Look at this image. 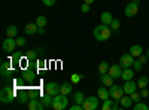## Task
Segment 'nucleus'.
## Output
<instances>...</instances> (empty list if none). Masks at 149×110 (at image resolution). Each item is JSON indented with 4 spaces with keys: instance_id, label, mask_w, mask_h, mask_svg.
<instances>
[{
    "instance_id": "nucleus-1",
    "label": "nucleus",
    "mask_w": 149,
    "mask_h": 110,
    "mask_svg": "<svg viewBox=\"0 0 149 110\" xmlns=\"http://www.w3.org/2000/svg\"><path fill=\"white\" fill-rule=\"evenodd\" d=\"M112 34V28L109 26H106V24H102V26H97L94 28V37L98 40V42H104L110 37Z\"/></svg>"
},
{
    "instance_id": "nucleus-2",
    "label": "nucleus",
    "mask_w": 149,
    "mask_h": 110,
    "mask_svg": "<svg viewBox=\"0 0 149 110\" xmlns=\"http://www.w3.org/2000/svg\"><path fill=\"white\" fill-rule=\"evenodd\" d=\"M67 106H69V98H67V95L58 94V95L54 97L52 109H55V110H64V109H67Z\"/></svg>"
},
{
    "instance_id": "nucleus-3",
    "label": "nucleus",
    "mask_w": 149,
    "mask_h": 110,
    "mask_svg": "<svg viewBox=\"0 0 149 110\" xmlns=\"http://www.w3.org/2000/svg\"><path fill=\"white\" fill-rule=\"evenodd\" d=\"M15 98V89L10 88V86H5L2 91H0V100L3 103H10L14 101Z\"/></svg>"
},
{
    "instance_id": "nucleus-4",
    "label": "nucleus",
    "mask_w": 149,
    "mask_h": 110,
    "mask_svg": "<svg viewBox=\"0 0 149 110\" xmlns=\"http://www.w3.org/2000/svg\"><path fill=\"white\" fill-rule=\"evenodd\" d=\"M109 94H110V98H113L116 101H119L122 97H124V86H119V85H112V86H109Z\"/></svg>"
},
{
    "instance_id": "nucleus-5",
    "label": "nucleus",
    "mask_w": 149,
    "mask_h": 110,
    "mask_svg": "<svg viewBox=\"0 0 149 110\" xmlns=\"http://www.w3.org/2000/svg\"><path fill=\"white\" fill-rule=\"evenodd\" d=\"M98 97H88V98H85L84 101V110H95L98 107Z\"/></svg>"
},
{
    "instance_id": "nucleus-6",
    "label": "nucleus",
    "mask_w": 149,
    "mask_h": 110,
    "mask_svg": "<svg viewBox=\"0 0 149 110\" xmlns=\"http://www.w3.org/2000/svg\"><path fill=\"white\" fill-rule=\"evenodd\" d=\"M45 92L55 97V95L61 94V85H58V83H55V82H49V83L45 85Z\"/></svg>"
},
{
    "instance_id": "nucleus-7",
    "label": "nucleus",
    "mask_w": 149,
    "mask_h": 110,
    "mask_svg": "<svg viewBox=\"0 0 149 110\" xmlns=\"http://www.w3.org/2000/svg\"><path fill=\"white\" fill-rule=\"evenodd\" d=\"M133 63H134V57L131 54H124L121 55L119 58V66L122 68H127V67H133Z\"/></svg>"
},
{
    "instance_id": "nucleus-8",
    "label": "nucleus",
    "mask_w": 149,
    "mask_h": 110,
    "mask_svg": "<svg viewBox=\"0 0 149 110\" xmlns=\"http://www.w3.org/2000/svg\"><path fill=\"white\" fill-rule=\"evenodd\" d=\"M15 46H17V39H14V37H8L2 43V48H3L5 52H14Z\"/></svg>"
},
{
    "instance_id": "nucleus-9",
    "label": "nucleus",
    "mask_w": 149,
    "mask_h": 110,
    "mask_svg": "<svg viewBox=\"0 0 149 110\" xmlns=\"http://www.w3.org/2000/svg\"><path fill=\"white\" fill-rule=\"evenodd\" d=\"M137 12H139V3H134V2L128 3L125 6V9H124V14H125L127 17H134Z\"/></svg>"
},
{
    "instance_id": "nucleus-10",
    "label": "nucleus",
    "mask_w": 149,
    "mask_h": 110,
    "mask_svg": "<svg viewBox=\"0 0 149 110\" xmlns=\"http://www.w3.org/2000/svg\"><path fill=\"white\" fill-rule=\"evenodd\" d=\"M109 75L113 77V79H119L121 77V75H122V67L119 66V64H112L110 67H109Z\"/></svg>"
},
{
    "instance_id": "nucleus-11",
    "label": "nucleus",
    "mask_w": 149,
    "mask_h": 110,
    "mask_svg": "<svg viewBox=\"0 0 149 110\" xmlns=\"http://www.w3.org/2000/svg\"><path fill=\"white\" fill-rule=\"evenodd\" d=\"M102 109H103V110H118V109H119V107H118V101L113 100V98H112V100L107 98V100L103 101Z\"/></svg>"
},
{
    "instance_id": "nucleus-12",
    "label": "nucleus",
    "mask_w": 149,
    "mask_h": 110,
    "mask_svg": "<svg viewBox=\"0 0 149 110\" xmlns=\"http://www.w3.org/2000/svg\"><path fill=\"white\" fill-rule=\"evenodd\" d=\"M2 75L5 76V77H8L10 73H12V70H14V67H12V61L9 59V61H5V63H2Z\"/></svg>"
},
{
    "instance_id": "nucleus-13",
    "label": "nucleus",
    "mask_w": 149,
    "mask_h": 110,
    "mask_svg": "<svg viewBox=\"0 0 149 110\" xmlns=\"http://www.w3.org/2000/svg\"><path fill=\"white\" fill-rule=\"evenodd\" d=\"M29 109H30V110H43L45 106H43V103H42L40 100L31 98V100L29 101Z\"/></svg>"
},
{
    "instance_id": "nucleus-14",
    "label": "nucleus",
    "mask_w": 149,
    "mask_h": 110,
    "mask_svg": "<svg viewBox=\"0 0 149 110\" xmlns=\"http://www.w3.org/2000/svg\"><path fill=\"white\" fill-rule=\"evenodd\" d=\"M136 88H137V83L136 82H133V80H127L125 83H124V92L125 94H133L134 91H136Z\"/></svg>"
},
{
    "instance_id": "nucleus-15",
    "label": "nucleus",
    "mask_w": 149,
    "mask_h": 110,
    "mask_svg": "<svg viewBox=\"0 0 149 110\" xmlns=\"http://www.w3.org/2000/svg\"><path fill=\"white\" fill-rule=\"evenodd\" d=\"M40 101L43 103L45 109L52 107V103H54V95H51V94H46V92H45V95H43L42 98H40Z\"/></svg>"
},
{
    "instance_id": "nucleus-16",
    "label": "nucleus",
    "mask_w": 149,
    "mask_h": 110,
    "mask_svg": "<svg viewBox=\"0 0 149 110\" xmlns=\"http://www.w3.org/2000/svg\"><path fill=\"white\" fill-rule=\"evenodd\" d=\"M133 76H134V68H131V67H127V68H122V75H121V79H124V80H131L133 79Z\"/></svg>"
},
{
    "instance_id": "nucleus-17",
    "label": "nucleus",
    "mask_w": 149,
    "mask_h": 110,
    "mask_svg": "<svg viewBox=\"0 0 149 110\" xmlns=\"http://www.w3.org/2000/svg\"><path fill=\"white\" fill-rule=\"evenodd\" d=\"M130 54H131L134 58H139V57L143 54V48H142L140 45H133V46L130 48Z\"/></svg>"
},
{
    "instance_id": "nucleus-18",
    "label": "nucleus",
    "mask_w": 149,
    "mask_h": 110,
    "mask_svg": "<svg viewBox=\"0 0 149 110\" xmlns=\"http://www.w3.org/2000/svg\"><path fill=\"white\" fill-rule=\"evenodd\" d=\"M97 97H98V98H100V100H107V98H110V94H109V91L104 88V85H103V86L102 88H98L97 89Z\"/></svg>"
},
{
    "instance_id": "nucleus-19",
    "label": "nucleus",
    "mask_w": 149,
    "mask_h": 110,
    "mask_svg": "<svg viewBox=\"0 0 149 110\" xmlns=\"http://www.w3.org/2000/svg\"><path fill=\"white\" fill-rule=\"evenodd\" d=\"M119 103H121V106H122L124 109H130V107L133 106V103H134V101L131 100V97L127 94V95H124L122 98L119 100Z\"/></svg>"
},
{
    "instance_id": "nucleus-20",
    "label": "nucleus",
    "mask_w": 149,
    "mask_h": 110,
    "mask_svg": "<svg viewBox=\"0 0 149 110\" xmlns=\"http://www.w3.org/2000/svg\"><path fill=\"white\" fill-rule=\"evenodd\" d=\"M100 80H102V83L104 85V86H112V85H113V77H112L109 73H104V75H102V76H100Z\"/></svg>"
},
{
    "instance_id": "nucleus-21",
    "label": "nucleus",
    "mask_w": 149,
    "mask_h": 110,
    "mask_svg": "<svg viewBox=\"0 0 149 110\" xmlns=\"http://www.w3.org/2000/svg\"><path fill=\"white\" fill-rule=\"evenodd\" d=\"M100 19H102V24H106V26H110V22L113 21V17H112V14H110V12H103V14H102V17H100Z\"/></svg>"
},
{
    "instance_id": "nucleus-22",
    "label": "nucleus",
    "mask_w": 149,
    "mask_h": 110,
    "mask_svg": "<svg viewBox=\"0 0 149 110\" xmlns=\"http://www.w3.org/2000/svg\"><path fill=\"white\" fill-rule=\"evenodd\" d=\"M37 30H39V26L34 22V24H27L26 27H24V31H26V34H34L37 33Z\"/></svg>"
},
{
    "instance_id": "nucleus-23",
    "label": "nucleus",
    "mask_w": 149,
    "mask_h": 110,
    "mask_svg": "<svg viewBox=\"0 0 149 110\" xmlns=\"http://www.w3.org/2000/svg\"><path fill=\"white\" fill-rule=\"evenodd\" d=\"M6 34H8V37H17V34H18V28L15 27V26H9L8 28H6Z\"/></svg>"
},
{
    "instance_id": "nucleus-24",
    "label": "nucleus",
    "mask_w": 149,
    "mask_h": 110,
    "mask_svg": "<svg viewBox=\"0 0 149 110\" xmlns=\"http://www.w3.org/2000/svg\"><path fill=\"white\" fill-rule=\"evenodd\" d=\"M34 77H36V71H33V70H26L24 71V79H26L27 82H33Z\"/></svg>"
},
{
    "instance_id": "nucleus-25",
    "label": "nucleus",
    "mask_w": 149,
    "mask_h": 110,
    "mask_svg": "<svg viewBox=\"0 0 149 110\" xmlns=\"http://www.w3.org/2000/svg\"><path fill=\"white\" fill-rule=\"evenodd\" d=\"M73 100H74V103H78V104H82L84 106V101H85V97H84V94L82 92H74V95H73Z\"/></svg>"
},
{
    "instance_id": "nucleus-26",
    "label": "nucleus",
    "mask_w": 149,
    "mask_h": 110,
    "mask_svg": "<svg viewBox=\"0 0 149 110\" xmlns=\"http://www.w3.org/2000/svg\"><path fill=\"white\" fill-rule=\"evenodd\" d=\"M148 83H149V79L146 76H140L139 80H137V86L142 89V88H146L148 86Z\"/></svg>"
},
{
    "instance_id": "nucleus-27",
    "label": "nucleus",
    "mask_w": 149,
    "mask_h": 110,
    "mask_svg": "<svg viewBox=\"0 0 149 110\" xmlns=\"http://www.w3.org/2000/svg\"><path fill=\"white\" fill-rule=\"evenodd\" d=\"M109 64L106 63V61H103V63H100L98 64V71H100V75H104V73H107L109 71Z\"/></svg>"
},
{
    "instance_id": "nucleus-28",
    "label": "nucleus",
    "mask_w": 149,
    "mask_h": 110,
    "mask_svg": "<svg viewBox=\"0 0 149 110\" xmlns=\"http://www.w3.org/2000/svg\"><path fill=\"white\" fill-rule=\"evenodd\" d=\"M70 92H72V85L70 83H63V85H61V94L69 95Z\"/></svg>"
},
{
    "instance_id": "nucleus-29",
    "label": "nucleus",
    "mask_w": 149,
    "mask_h": 110,
    "mask_svg": "<svg viewBox=\"0 0 149 110\" xmlns=\"http://www.w3.org/2000/svg\"><path fill=\"white\" fill-rule=\"evenodd\" d=\"M46 22H48V19H46L43 15L37 17V19H36V24H37L39 27H45V26H46Z\"/></svg>"
},
{
    "instance_id": "nucleus-30",
    "label": "nucleus",
    "mask_w": 149,
    "mask_h": 110,
    "mask_svg": "<svg viewBox=\"0 0 149 110\" xmlns=\"http://www.w3.org/2000/svg\"><path fill=\"white\" fill-rule=\"evenodd\" d=\"M119 26H121V22H119V19H115V18H113V21L110 22V28L113 30V31H118Z\"/></svg>"
},
{
    "instance_id": "nucleus-31",
    "label": "nucleus",
    "mask_w": 149,
    "mask_h": 110,
    "mask_svg": "<svg viewBox=\"0 0 149 110\" xmlns=\"http://www.w3.org/2000/svg\"><path fill=\"white\" fill-rule=\"evenodd\" d=\"M133 109H134V110H148L149 107H148L145 103H140V101H139V103H136V104H134Z\"/></svg>"
},
{
    "instance_id": "nucleus-32",
    "label": "nucleus",
    "mask_w": 149,
    "mask_h": 110,
    "mask_svg": "<svg viewBox=\"0 0 149 110\" xmlns=\"http://www.w3.org/2000/svg\"><path fill=\"white\" fill-rule=\"evenodd\" d=\"M81 79H82V75H78V73H73L70 77L72 83H78V82H81Z\"/></svg>"
},
{
    "instance_id": "nucleus-33",
    "label": "nucleus",
    "mask_w": 149,
    "mask_h": 110,
    "mask_svg": "<svg viewBox=\"0 0 149 110\" xmlns=\"http://www.w3.org/2000/svg\"><path fill=\"white\" fill-rule=\"evenodd\" d=\"M130 97H131V100H133L134 103H139V101H140V97H142V95H140L139 92H136V91H134L133 94H130Z\"/></svg>"
},
{
    "instance_id": "nucleus-34",
    "label": "nucleus",
    "mask_w": 149,
    "mask_h": 110,
    "mask_svg": "<svg viewBox=\"0 0 149 110\" xmlns=\"http://www.w3.org/2000/svg\"><path fill=\"white\" fill-rule=\"evenodd\" d=\"M133 68H134L136 71H140V70L143 68V64H142L140 61L137 59V61H134V63H133Z\"/></svg>"
},
{
    "instance_id": "nucleus-35",
    "label": "nucleus",
    "mask_w": 149,
    "mask_h": 110,
    "mask_svg": "<svg viewBox=\"0 0 149 110\" xmlns=\"http://www.w3.org/2000/svg\"><path fill=\"white\" fill-rule=\"evenodd\" d=\"M27 59L29 61H34L36 59V52L34 51H29L27 52Z\"/></svg>"
},
{
    "instance_id": "nucleus-36",
    "label": "nucleus",
    "mask_w": 149,
    "mask_h": 110,
    "mask_svg": "<svg viewBox=\"0 0 149 110\" xmlns=\"http://www.w3.org/2000/svg\"><path fill=\"white\" fill-rule=\"evenodd\" d=\"M26 43H27V40L24 37H17V46H24Z\"/></svg>"
},
{
    "instance_id": "nucleus-37",
    "label": "nucleus",
    "mask_w": 149,
    "mask_h": 110,
    "mask_svg": "<svg viewBox=\"0 0 149 110\" xmlns=\"http://www.w3.org/2000/svg\"><path fill=\"white\" fill-rule=\"evenodd\" d=\"M81 10L84 12V14H86V12H90V5H88V3H84V5L81 6Z\"/></svg>"
},
{
    "instance_id": "nucleus-38",
    "label": "nucleus",
    "mask_w": 149,
    "mask_h": 110,
    "mask_svg": "<svg viewBox=\"0 0 149 110\" xmlns=\"http://www.w3.org/2000/svg\"><path fill=\"white\" fill-rule=\"evenodd\" d=\"M45 6H54L55 5V0H42Z\"/></svg>"
},
{
    "instance_id": "nucleus-39",
    "label": "nucleus",
    "mask_w": 149,
    "mask_h": 110,
    "mask_svg": "<svg viewBox=\"0 0 149 110\" xmlns=\"http://www.w3.org/2000/svg\"><path fill=\"white\" fill-rule=\"evenodd\" d=\"M82 109H84V106H82V104H78V103L73 104V106L70 107V110H82Z\"/></svg>"
},
{
    "instance_id": "nucleus-40",
    "label": "nucleus",
    "mask_w": 149,
    "mask_h": 110,
    "mask_svg": "<svg viewBox=\"0 0 149 110\" xmlns=\"http://www.w3.org/2000/svg\"><path fill=\"white\" fill-rule=\"evenodd\" d=\"M139 61H140V63H142V64H145V63H146V61H148V57L142 54V55L139 57Z\"/></svg>"
},
{
    "instance_id": "nucleus-41",
    "label": "nucleus",
    "mask_w": 149,
    "mask_h": 110,
    "mask_svg": "<svg viewBox=\"0 0 149 110\" xmlns=\"http://www.w3.org/2000/svg\"><path fill=\"white\" fill-rule=\"evenodd\" d=\"M148 94H149V91H148L146 88H142V89H140V95H142V97H148Z\"/></svg>"
},
{
    "instance_id": "nucleus-42",
    "label": "nucleus",
    "mask_w": 149,
    "mask_h": 110,
    "mask_svg": "<svg viewBox=\"0 0 149 110\" xmlns=\"http://www.w3.org/2000/svg\"><path fill=\"white\" fill-rule=\"evenodd\" d=\"M37 33H39V34H45V27H39V30H37Z\"/></svg>"
},
{
    "instance_id": "nucleus-43",
    "label": "nucleus",
    "mask_w": 149,
    "mask_h": 110,
    "mask_svg": "<svg viewBox=\"0 0 149 110\" xmlns=\"http://www.w3.org/2000/svg\"><path fill=\"white\" fill-rule=\"evenodd\" d=\"M84 2H85V3H88V5H93V3H94V0H84Z\"/></svg>"
},
{
    "instance_id": "nucleus-44",
    "label": "nucleus",
    "mask_w": 149,
    "mask_h": 110,
    "mask_svg": "<svg viewBox=\"0 0 149 110\" xmlns=\"http://www.w3.org/2000/svg\"><path fill=\"white\" fill-rule=\"evenodd\" d=\"M133 2H134V3H140V0H133Z\"/></svg>"
},
{
    "instance_id": "nucleus-45",
    "label": "nucleus",
    "mask_w": 149,
    "mask_h": 110,
    "mask_svg": "<svg viewBox=\"0 0 149 110\" xmlns=\"http://www.w3.org/2000/svg\"><path fill=\"white\" fill-rule=\"evenodd\" d=\"M146 57H148V59H149V49H148V52H146Z\"/></svg>"
}]
</instances>
